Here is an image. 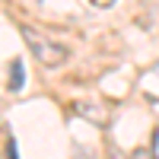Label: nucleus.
I'll list each match as a JSON object with an SVG mask.
<instances>
[{"mask_svg": "<svg viewBox=\"0 0 159 159\" xmlns=\"http://www.w3.org/2000/svg\"><path fill=\"white\" fill-rule=\"evenodd\" d=\"M19 32H22L25 45H29V51L35 54V61L42 64V67H61V64H67L70 51L64 48L61 42H51V38H45L38 29H32V25H19Z\"/></svg>", "mask_w": 159, "mask_h": 159, "instance_id": "obj_1", "label": "nucleus"}, {"mask_svg": "<svg viewBox=\"0 0 159 159\" xmlns=\"http://www.w3.org/2000/svg\"><path fill=\"white\" fill-rule=\"evenodd\" d=\"M73 111H76L80 118H86V121H92L96 127H105V124H108V111H105L99 102H86V99H80V102H73Z\"/></svg>", "mask_w": 159, "mask_h": 159, "instance_id": "obj_2", "label": "nucleus"}, {"mask_svg": "<svg viewBox=\"0 0 159 159\" xmlns=\"http://www.w3.org/2000/svg\"><path fill=\"white\" fill-rule=\"evenodd\" d=\"M22 83H25V70H22V61H16V57H13V61H10L7 89H10V92H19V89H22Z\"/></svg>", "mask_w": 159, "mask_h": 159, "instance_id": "obj_3", "label": "nucleus"}, {"mask_svg": "<svg viewBox=\"0 0 159 159\" xmlns=\"http://www.w3.org/2000/svg\"><path fill=\"white\" fill-rule=\"evenodd\" d=\"M3 150H7V159H19V153H16V140H13V134L10 130H3Z\"/></svg>", "mask_w": 159, "mask_h": 159, "instance_id": "obj_4", "label": "nucleus"}, {"mask_svg": "<svg viewBox=\"0 0 159 159\" xmlns=\"http://www.w3.org/2000/svg\"><path fill=\"white\" fill-rule=\"evenodd\" d=\"M130 159H153V147H150V150H137Z\"/></svg>", "mask_w": 159, "mask_h": 159, "instance_id": "obj_5", "label": "nucleus"}, {"mask_svg": "<svg viewBox=\"0 0 159 159\" xmlns=\"http://www.w3.org/2000/svg\"><path fill=\"white\" fill-rule=\"evenodd\" d=\"M89 3H96V7H111L115 0H89Z\"/></svg>", "mask_w": 159, "mask_h": 159, "instance_id": "obj_6", "label": "nucleus"}]
</instances>
